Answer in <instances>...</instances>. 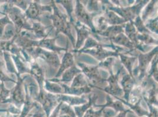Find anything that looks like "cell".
Masks as SVG:
<instances>
[{
    "label": "cell",
    "instance_id": "1",
    "mask_svg": "<svg viewBox=\"0 0 158 117\" xmlns=\"http://www.w3.org/2000/svg\"><path fill=\"white\" fill-rule=\"evenodd\" d=\"M147 116L148 117H158L157 111L154 110H152L150 114H148Z\"/></svg>",
    "mask_w": 158,
    "mask_h": 117
}]
</instances>
